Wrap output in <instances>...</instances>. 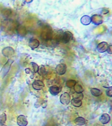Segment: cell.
Listing matches in <instances>:
<instances>
[{
  "instance_id": "cell-19",
  "label": "cell",
  "mask_w": 112,
  "mask_h": 126,
  "mask_svg": "<svg viewBox=\"0 0 112 126\" xmlns=\"http://www.w3.org/2000/svg\"><path fill=\"white\" fill-rule=\"evenodd\" d=\"M17 33L20 35H25L26 33V30L24 26H18L17 28Z\"/></svg>"
},
{
  "instance_id": "cell-9",
  "label": "cell",
  "mask_w": 112,
  "mask_h": 126,
  "mask_svg": "<svg viewBox=\"0 0 112 126\" xmlns=\"http://www.w3.org/2000/svg\"><path fill=\"white\" fill-rule=\"evenodd\" d=\"M52 37V32H51V28L47 27L45 28V29L43 30L42 32V35H41V37L44 38L45 39H49Z\"/></svg>"
},
{
  "instance_id": "cell-14",
  "label": "cell",
  "mask_w": 112,
  "mask_h": 126,
  "mask_svg": "<svg viewBox=\"0 0 112 126\" xmlns=\"http://www.w3.org/2000/svg\"><path fill=\"white\" fill-rule=\"evenodd\" d=\"M74 123L75 124V125L78 126H83L86 124V120L83 117H77L75 119Z\"/></svg>"
},
{
  "instance_id": "cell-23",
  "label": "cell",
  "mask_w": 112,
  "mask_h": 126,
  "mask_svg": "<svg viewBox=\"0 0 112 126\" xmlns=\"http://www.w3.org/2000/svg\"><path fill=\"white\" fill-rule=\"evenodd\" d=\"M14 5V7L16 9H20L23 6V3L22 1V0H16Z\"/></svg>"
},
{
  "instance_id": "cell-27",
  "label": "cell",
  "mask_w": 112,
  "mask_h": 126,
  "mask_svg": "<svg viewBox=\"0 0 112 126\" xmlns=\"http://www.w3.org/2000/svg\"><path fill=\"white\" fill-rule=\"evenodd\" d=\"M75 98H79V100H82L83 98V94L82 93H77V96H75Z\"/></svg>"
},
{
  "instance_id": "cell-28",
  "label": "cell",
  "mask_w": 112,
  "mask_h": 126,
  "mask_svg": "<svg viewBox=\"0 0 112 126\" xmlns=\"http://www.w3.org/2000/svg\"><path fill=\"white\" fill-rule=\"evenodd\" d=\"M108 13H109V10L106 9H104L102 11V14H107Z\"/></svg>"
},
{
  "instance_id": "cell-26",
  "label": "cell",
  "mask_w": 112,
  "mask_h": 126,
  "mask_svg": "<svg viewBox=\"0 0 112 126\" xmlns=\"http://www.w3.org/2000/svg\"><path fill=\"white\" fill-rule=\"evenodd\" d=\"M107 52H108L109 54H112V45L110 44V45H108V49H107Z\"/></svg>"
},
{
  "instance_id": "cell-7",
  "label": "cell",
  "mask_w": 112,
  "mask_h": 126,
  "mask_svg": "<svg viewBox=\"0 0 112 126\" xmlns=\"http://www.w3.org/2000/svg\"><path fill=\"white\" fill-rule=\"evenodd\" d=\"M91 22L95 25H100L103 22L102 16L100 15H94L90 18Z\"/></svg>"
},
{
  "instance_id": "cell-12",
  "label": "cell",
  "mask_w": 112,
  "mask_h": 126,
  "mask_svg": "<svg viewBox=\"0 0 112 126\" xmlns=\"http://www.w3.org/2000/svg\"><path fill=\"white\" fill-rule=\"evenodd\" d=\"M111 120L110 118V116L108 114H103L101 115V116L100 117V122L102 123V124H107L108 123H109Z\"/></svg>"
},
{
  "instance_id": "cell-30",
  "label": "cell",
  "mask_w": 112,
  "mask_h": 126,
  "mask_svg": "<svg viewBox=\"0 0 112 126\" xmlns=\"http://www.w3.org/2000/svg\"><path fill=\"white\" fill-rule=\"evenodd\" d=\"M26 3H31L33 0H24Z\"/></svg>"
},
{
  "instance_id": "cell-8",
  "label": "cell",
  "mask_w": 112,
  "mask_h": 126,
  "mask_svg": "<svg viewBox=\"0 0 112 126\" xmlns=\"http://www.w3.org/2000/svg\"><path fill=\"white\" fill-rule=\"evenodd\" d=\"M16 122L18 126H27L28 120L26 116L24 115H20L18 116Z\"/></svg>"
},
{
  "instance_id": "cell-18",
  "label": "cell",
  "mask_w": 112,
  "mask_h": 126,
  "mask_svg": "<svg viewBox=\"0 0 112 126\" xmlns=\"http://www.w3.org/2000/svg\"><path fill=\"white\" fill-rule=\"evenodd\" d=\"M6 120H7V116L5 113H2L0 114V126H7L5 125Z\"/></svg>"
},
{
  "instance_id": "cell-15",
  "label": "cell",
  "mask_w": 112,
  "mask_h": 126,
  "mask_svg": "<svg viewBox=\"0 0 112 126\" xmlns=\"http://www.w3.org/2000/svg\"><path fill=\"white\" fill-rule=\"evenodd\" d=\"M81 22L84 26L88 25L90 24V22H91V20H90V17L89 16L84 15L81 18Z\"/></svg>"
},
{
  "instance_id": "cell-1",
  "label": "cell",
  "mask_w": 112,
  "mask_h": 126,
  "mask_svg": "<svg viewBox=\"0 0 112 126\" xmlns=\"http://www.w3.org/2000/svg\"><path fill=\"white\" fill-rule=\"evenodd\" d=\"M73 37V35L70 32H64L63 33L60 34V35H58V41H60L63 43H68V42L72 40Z\"/></svg>"
},
{
  "instance_id": "cell-21",
  "label": "cell",
  "mask_w": 112,
  "mask_h": 126,
  "mask_svg": "<svg viewBox=\"0 0 112 126\" xmlns=\"http://www.w3.org/2000/svg\"><path fill=\"white\" fill-rule=\"evenodd\" d=\"M77 82L75 80H73V79H69L66 82V85L67 87L71 89L73 87L75 86V85L76 84Z\"/></svg>"
},
{
  "instance_id": "cell-24",
  "label": "cell",
  "mask_w": 112,
  "mask_h": 126,
  "mask_svg": "<svg viewBox=\"0 0 112 126\" xmlns=\"http://www.w3.org/2000/svg\"><path fill=\"white\" fill-rule=\"evenodd\" d=\"M32 68H33V72L34 73H37L38 70H39V66L35 63H31Z\"/></svg>"
},
{
  "instance_id": "cell-6",
  "label": "cell",
  "mask_w": 112,
  "mask_h": 126,
  "mask_svg": "<svg viewBox=\"0 0 112 126\" xmlns=\"http://www.w3.org/2000/svg\"><path fill=\"white\" fill-rule=\"evenodd\" d=\"M108 43L106 41H102L100 42V43H98L97 47H96V49L97 51L100 53H103L104 52H106L107 51V49L108 47Z\"/></svg>"
},
{
  "instance_id": "cell-20",
  "label": "cell",
  "mask_w": 112,
  "mask_h": 126,
  "mask_svg": "<svg viewBox=\"0 0 112 126\" xmlns=\"http://www.w3.org/2000/svg\"><path fill=\"white\" fill-rule=\"evenodd\" d=\"M74 87V91L76 93H82L83 91H84V89L83 88V87L80 84H76L75 85V86L73 87Z\"/></svg>"
},
{
  "instance_id": "cell-16",
  "label": "cell",
  "mask_w": 112,
  "mask_h": 126,
  "mask_svg": "<svg viewBox=\"0 0 112 126\" xmlns=\"http://www.w3.org/2000/svg\"><path fill=\"white\" fill-rule=\"evenodd\" d=\"M71 104L73 106H75V107H77V108H79V107H81V105H82V101L81 100H79V98H73L72 100H71Z\"/></svg>"
},
{
  "instance_id": "cell-4",
  "label": "cell",
  "mask_w": 112,
  "mask_h": 126,
  "mask_svg": "<svg viewBox=\"0 0 112 126\" xmlns=\"http://www.w3.org/2000/svg\"><path fill=\"white\" fill-rule=\"evenodd\" d=\"M55 70H56V72L58 74L60 75V76H62L66 72L67 66L64 63H60L56 66Z\"/></svg>"
},
{
  "instance_id": "cell-3",
  "label": "cell",
  "mask_w": 112,
  "mask_h": 126,
  "mask_svg": "<svg viewBox=\"0 0 112 126\" xmlns=\"http://www.w3.org/2000/svg\"><path fill=\"white\" fill-rule=\"evenodd\" d=\"M71 100V96L70 94H69L68 93L64 92V93L61 94L60 97V101L62 104L64 105H68L70 104Z\"/></svg>"
},
{
  "instance_id": "cell-11",
  "label": "cell",
  "mask_w": 112,
  "mask_h": 126,
  "mask_svg": "<svg viewBox=\"0 0 112 126\" xmlns=\"http://www.w3.org/2000/svg\"><path fill=\"white\" fill-rule=\"evenodd\" d=\"M28 45H29V47H31V49H36V48L39 47V41L38 39H35V38H31L29 40Z\"/></svg>"
},
{
  "instance_id": "cell-5",
  "label": "cell",
  "mask_w": 112,
  "mask_h": 126,
  "mask_svg": "<svg viewBox=\"0 0 112 126\" xmlns=\"http://www.w3.org/2000/svg\"><path fill=\"white\" fill-rule=\"evenodd\" d=\"M1 53L4 57H11L14 54V50L11 47H6L2 49Z\"/></svg>"
},
{
  "instance_id": "cell-25",
  "label": "cell",
  "mask_w": 112,
  "mask_h": 126,
  "mask_svg": "<svg viewBox=\"0 0 112 126\" xmlns=\"http://www.w3.org/2000/svg\"><path fill=\"white\" fill-rule=\"evenodd\" d=\"M106 94H107V96H108L109 97H112V87H106Z\"/></svg>"
},
{
  "instance_id": "cell-2",
  "label": "cell",
  "mask_w": 112,
  "mask_h": 126,
  "mask_svg": "<svg viewBox=\"0 0 112 126\" xmlns=\"http://www.w3.org/2000/svg\"><path fill=\"white\" fill-rule=\"evenodd\" d=\"M14 61L12 60V59H9L7 61V62L5 64L3 68H2L1 70V72H0V74H1V77L2 78H4L6 75L7 74L8 72H9L10 68L11 67L12 64L13 63Z\"/></svg>"
},
{
  "instance_id": "cell-13",
  "label": "cell",
  "mask_w": 112,
  "mask_h": 126,
  "mask_svg": "<svg viewBox=\"0 0 112 126\" xmlns=\"http://www.w3.org/2000/svg\"><path fill=\"white\" fill-rule=\"evenodd\" d=\"M49 92L53 96H56L60 92V89L56 85H53L49 87Z\"/></svg>"
},
{
  "instance_id": "cell-10",
  "label": "cell",
  "mask_w": 112,
  "mask_h": 126,
  "mask_svg": "<svg viewBox=\"0 0 112 126\" xmlns=\"http://www.w3.org/2000/svg\"><path fill=\"white\" fill-rule=\"evenodd\" d=\"M32 87L35 90H41L44 87V83L41 80H35L32 83Z\"/></svg>"
},
{
  "instance_id": "cell-22",
  "label": "cell",
  "mask_w": 112,
  "mask_h": 126,
  "mask_svg": "<svg viewBox=\"0 0 112 126\" xmlns=\"http://www.w3.org/2000/svg\"><path fill=\"white\" fill-rule=\"evenodd\" d=\"M37 72L39 73V75H40L41 76H44L47 74V71H46L45 66L43 65H41L40 66H39V70H38Z\"/></svg>"
},
{
  "instance_id": "cell-29",
  "label": "cell",
  "mask_w": 112,
  "mask_h": 126,
  "mask_svg": "<svg viewBox=\"0 0 112 126\" xmlns=\"http://www.w3.org/2000/svg\"><path fill=\"white\" fill-rule=\"evenodd\" d=\"M25 72L26 74H29L30 73V69L29 68H26L25 70Z\"/></svg>"
},
{
  "instance_id": "cell-17",
  "label": "cell",
  "mask_w": 112,
  "mask_h": 126,
  "mask_svg": "<svg viewBox=\"0 0 112 126\" xmlns=\"http://www.w3.org/2000/svg\"><path fill=\"white\" fill-rule=\"evenodd\" d=\"M90 93L94 96H99L102 94V91L97 88H91L90 89Z\"/></svg>"
}]
</instances>
